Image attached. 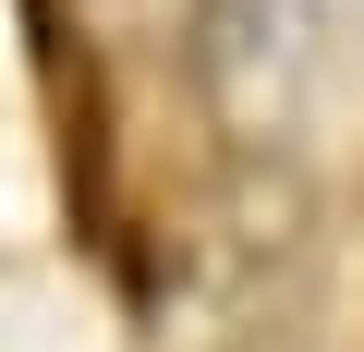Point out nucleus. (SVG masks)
I'll return each instance as SVG.
<instances>
[{"mask_svg": "<svg viewBox=\"0 0 364 352\" xmlns=\"http://www.w3.org/2000/svg\"><path fill=\"white\" fill-rule=\"evenodd\" d=\"M207 37H219V61L243 73V85H304V73H328L352 37H364V0H207Z\"/></svg>", "mask_w": 364, "mask_h": 352, "instance_id": "1", "label": "nucleus"}]
</instances>
